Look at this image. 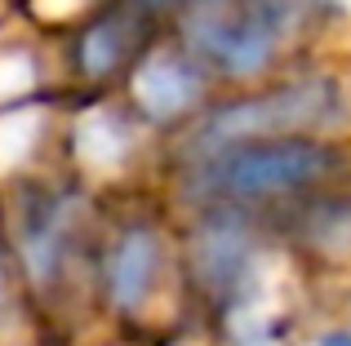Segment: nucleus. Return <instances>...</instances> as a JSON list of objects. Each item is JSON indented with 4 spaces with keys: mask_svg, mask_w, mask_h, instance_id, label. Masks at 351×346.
I'll use <instances>...</instances> for the list:
<instances>
[{
    "mask_svg": "<svg viewBox=\"0 0 351 346\" xmlns=\"http://www.w3.org/2000/svg\"><path fill=\"white\" fill-rule=\"evenodd\" d=\"M107 196L62 169L0 187V253L9 262L23 311L53 320L89 315V262Z\"/></svg>",
    "mask_w": 351,
    "mask_h": 346,
    "instance_id": "nucleus-1",
    "label": "nucleus"
},
{
    "mask_svg": "<svg viewBox=\"0 0 351 346\" xmlns=\"http://www.w3.org/2000/svg\"><path fill=\"white\" fill-rule=\"evenodd\" d=\"M89 315L125 333L165 329L187 315L178 213L156 187L107 196L89 262Z\"/></svg>",
    "mask_w": 351,
    "mask_h": 346,
    "instance_id": "nucleus-2",
    "label": "nucleus"
},
{
    "mask_svg": "<svg viewBox=\"0 0 351 346\" xmlns=\"http://www.w3.org/2000/svg\"><path fill=\"white\" fill-rule=\"evenodd\" d=\"M351 178V138H249L205 156L160 160L156 191L173 213L227 204L258 217Z\"/></svg>",
    "mask_w": 351,
    "mask_h": 346,
    "instance_id": "nucleus-3",
    "label": "nucleus"
},
{
    "mask_svg": "<svg viewBox=\"0 0 351 346\" xmlns=\"http://www.w3.org/2000/svg\"><path fill=\"white\" fill-rule=\"evenodd\" d=\"M249 138H351V89L334 53H311L263 85L218 89L160 160L205 156Z\"/></svg>",
    "mask_w": 351,
    "mask_h": 346,
    "instance_id": "nucleus-4",
    "label": "nucleus"
},
{
    "mask_svg": "<svg viewBox=\"0 0 351 346\" xmlns=\"http://www.w3.org/2000/svg\"><path fill=\"white\" fill-rule=\"evenodd\" d=\"M178 262L187 311L249 333L276 289L285 253L267 217L227 204H200L178 213Z\"/></svg>",
    "mask_w": 351,
    "mask_h": 346,
    "instance_id": "nucleus-5",
    "label": "nucleus"
},
{
    "mask_svg": "<svg viewBox=\"0 0 351 346\" xmlns=\"http://www.w3.org/2000/svg\"><path fill=\"white\" fill-rule=\"evenodd\" d=\"M165 31L214 76L218 89H249L316 49L267 0H182Z\"/></svg>",
    "mask_w": 351,
    "mask_h": 346,
    "instance_id": "nucleus-6",
    "label": "nucleus"
},
{
    "mask_svg": "<svg viewBox=\"0 0 351 346\" xmlns=\"http://www.w3.org/2000/svg\"><path fill=\"white\" fill-rule=\"evenodd\" d=\"M165 142L120 94H62L58 169L98 196L156 187Z\"/></svg>",
    "mask_w": 351,
    "mask_h": 346,
    "instance_id": "nucleus-7",
    "label": "nucleus"
},
{
    "mask_svg": "<svg viewBox=\"0 0 351 346\" xmlns=\"http://www.w3.org/2000/svg\"><path fill=\"white\" fill-rule=\"evenodd\" d=\"M165 27L125 5L98 0L49 36L62 94H120L134 62Z\"/></svg>",
    "mask_w": 351,
    "mask_h": 346,
    "instance_id": "nucleus-8",
    "label": "nucleus"
},
{
    "mask_svg": "<svg viewBox=\"0 0 351 346\" xmlns=\"http://www.w3.org/2000/svg\"><path fill=\"white\" fill-rule=\"evenodd\" d=\"M218 85L169 31H160L147 53L134 62L129 80L120 85V98L134 107V116L169 147L178 133L196 124V116L214 103Z\"/></svg>",
    "mask_w": 351,
    "mask_h": 346,
    "instance_id": "nucleus-9",
    "label": "nucleus"
},
{
    "mask_svg": "<svg viewBox=\"0 0 351 346\" xmlns=\"http://www.w3.org/2000/svg\"><path fill=\"white\" fill-rule=\"evenodd\" d=\"M285 258L316 267H351V178L267 217Z\"/></svg>",
    "mask_w": 351,
    "mask_h": 346,
    "instance_id": "nucleus-10",
    "label": "nucleus"
},
{
    "mask_svg": "<svg viewBox=\"0 0 351 346\" xmlns=\"http://www.w3.org/2000/svg\"><path fill=\"white\" fill-rule=\"evenodd\" d=\"M58 111L62 94L0 107V187L58 169Z\"/></svg>",
    "mask_w": 351,
    "mask_h": 346,
    "instance_id": "nucleus-11",
    "label": "nucleus"
},
{
    "mask_svg": "<svg viewBox=\"0 0 351 346\" xmlns=\"http://www.w3.org/2000/svg\"><path fill=\"white\" fill-rule=\"evenodd\" d=\"M62 94L58 67H53V44L45 31L18 23L9 36H0V107L36 103V98Z\"/></svg>",
    "mask_w": 351,
    "mask_h": 346,
    "instance_id": "nucleus-12",
    "label": "nucleus"
},
{
    "mask_svg": "<svg viewBox=\"0 0 351 346\" xmlns=\"http://www.w3.org/2000/svg\"><path fill=\"white\" fill-rule=\"evenodd\" d=\"M267 5L316 53H334L338 40L351 31V0H267Z\"/></svg>",
    "mask_w": 351,
    "mask_h": 346,
    "instance_id": "nucleus-13",
    "label": "nucleus"
},
{
    "mask_svg": "<svg viewBox=\"0 0 351 346\" xmlns=\"http://www.w3.org/2000/svg\"><path fill=\"white\" fill-rule=\"evenodd\" d=\"M18 311H23V302H18V289H14V276H9V262H5V253H0V342H5V329L14 324Z\"/></svg>",
    "mask_w": 351,
    "mask_h": 346,
    "instance_id": "nucleus-14",
    "label": "nucleus"
},
{
    "mask_svg": "<svg viewBox=\"0 0 351 346\" xmlns=\"http://www.w3.org/2000/svg\"><path fill=\"white\" fill-rule=\"evenodd\" d=\"M112 5H125V9H134V14L152 18V23L169 27V18L182 9V0H112Z\"/></svg>",
    "mask_w": 351,
    "mask_h": 346,
    "instance_id": "nucleus-15",
    "label": "nucleus"
},
{
    "mask_svg": "<svg viewBox=\"0 0 351 346\" xmlns=\"http://www.w3.org/2000/svg\"><path fill=\"white\" fill-rule=\"evenodd\" d=\"M311 346H351V324H325V329H316Z\"/></svg>",
    "mask_w": 351,
    "mask_h": 346,
    "instance_id": "nucleus-16",
    "label": "nucleus"
},
{
    "mask_svg": "<svg viewBox=\"0 0 351 346\" xmlns=\"http://www.w3.org/2000/svg\"><path fill=\"white\" fill-rule=\"evenodd\" d=\"M334 62H338V71H343V80H347V89H351V31L338 40V49H334Z\"/></svg>",
    "mask_w": 351,
    "mask_h": 346,
    "instance_id": "nucleus-17",
    "label": "nucleus"
}]
</instances>
